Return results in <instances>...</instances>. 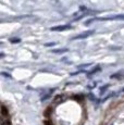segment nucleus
Segmentation results:
<instances>
[{"label": "nucleus", "mask_w": 124, "mask_h": 125, "mask_svg": "<svg viewBox=\"0 0 124 125\" xmlns=\"http://www.w3.org/2000/svg\"><path fill=\"white\" fill-rule=\"evenodd\" d=\"M1 113H2V116H7L8 115V110H7V108L4 105L1 107Z\"/></svg>", "instance_id": "obj_4"}, {"label": "nucleus", "mask_w": 124, "mask_h": 125, "mask_svg": "<svg viewBox=\"0 0 124 125\" xmlns=\"http://www.w3.org/2000/svg\"><path fill=\"white\" fill-rule=\"evenodd\" d=\"M52 51H53L54 53H62V52L68 51V49H54V50H52Z\"/></svg>", "instance_id": "obj_5"}, {"label": "nucleus", "mask_w": 124, "mask_h": 125, "mask_svg": "<svg viewBox=\"0 0 124 125\" xmlns=\"http://www.w3.org/2000/svg\"><path fill=\"white\" fill-rule=\"evenodd\" d=\"M98 20H124V14H116V15H112L109 18H100Z\"/></svg>", "instance_id": "obj_2"}, {"label": "nucleus", "mask_w": 124, "mask_h": 125, "mask_svg": "<svg viewBox=\"0 0 124 125\" xmlns=\"http://www.w3.org/2000/svg\"><path fill=\"white\" fill-rule=\"evenodd\" d=\"M93 34H94V31H88V32H84L83 34H80V35L75 36L73 39H82V38H87L88 36H90Z\"/></svg>", "instance_id": "obj_3"}, {"label": "nucleus", "mask_w": 124, "mask_h": 125, "mask_svg": "<svg viewBox=\"0 0 124 125\" xmlns=\"http://www.w3.org/2000/svg\"><path fill=\"white\" fill-rule=\"evenodd\" d=\"M1 125H11V123H10V121H9V120H6V121H2L1 122Z\"/></svg>", "instance_id": "obj_7"}, {"label": "nucleus", "mask_w": 124, "mask_h": 125, "mask_svg": "<svg viewBox=\"0 0 124 125\" xmlns=\"http://www.w3.org/2000/svg\"><path fill=\"white\" fill-rule=\"evenodd\" d=\"M1 75H4V76H6V77H11V75H10V74H7V73H4V72H2V73H1Z\"/></svg>", "instance_id": "obj_9"}, {"label": "nucleus", "mask_w": 124, "mask_h": 125, "mask_svg": "<svg viewBox=\"0 0 124 125\" xmlns=\"http://www.w3.org/2000/svg\"><path fill=\"white\" fill-rule=\"evenodd\" d=\"M11 42H13V44H15V42H20V39H15V38H14V39H11Z\"/></svg>", "instance_id": "obj_8"}, {"label": "nucleus", "mask_w": 124, "mask_h": 125, "mask_svg": "<svg viewBox=\"0 0 124 125\" xmlns=\"http://www.w3.org/2000/svg\"><path fill=\"white\" fill-rule=\"evenodd\" d=\"M72 26L70 24H66V25H59V26H53L51 27L50 30L51 31H54V32H63V31H66V30H71Z\"/></svg>", "instance_id": "obj_1"}, {"label": "nucleus", "mask_w": 124, "mask_h": 125, "mask_svg": "<svg viewBox=\"0 0 124 125\" xmlns=\"http://www.w3.org/2000/svg\"><path fill=\"white\" fill-rule=\"evenodd\" d=\"M99 70H100V69H99V66H97V68H96V69H94V70H93V71H90V72H89V73H88V75H92V74H93V73H95V72L99 71Z\"/></svg>", "instance_id": "obj_6"}]
</instances>
